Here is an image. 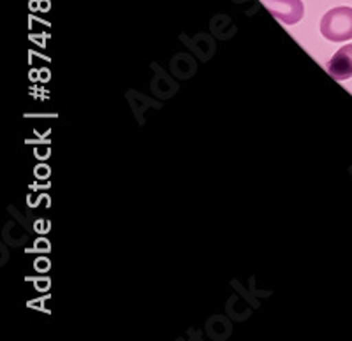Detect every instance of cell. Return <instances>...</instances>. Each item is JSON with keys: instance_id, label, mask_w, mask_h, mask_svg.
I'll list each match as a JSON object with an SVG mask.
<instances>
[{"instance_id": "6da1fadb", "label": "cell", "mask_w": 352, "mask_h": 341, "mask_svg": "<svg viewBox=\"0 0 352 341\" xmlns=\"http://www.w3.org/2000/svg\"><path fill=\"white\" fill-rule=\"evenodd\" d=\"M320 34L333 43L352 39V8L342 5L326 12L320 20Z\"/></svg>"}, {"instance_id": "7a4b0ae2", "label": "cell", "mask_w": 352, "mask_h": 341, "mask_svg": "<svg viewBox=\"0 0 352 341\" xmlns=\"http://www.w3.org/2000/svg\"><path fill=\"white\" fill-rule=\"evenodd\" d=\"M270 14L280 20L284 25L300 23L305 14V5L301 0H259Z\"/></svg>"}, {"instance_id": "3957f363", "label": "cell", "mask_w": 352, "mask_h": 341, "mask_svg": "<svg viewBox=\"0 0 352 341\" xmlns=\"http://www.w3.org/2000/svg\"><path fill=\"white\" fill-rule=\"evenodd\" d=\"M326 69H328V73L338 81H345L349 80V78H352V43L351 45L342 46V48L331 56V60L326 64Z\"/></svg>"}]
</instances>
